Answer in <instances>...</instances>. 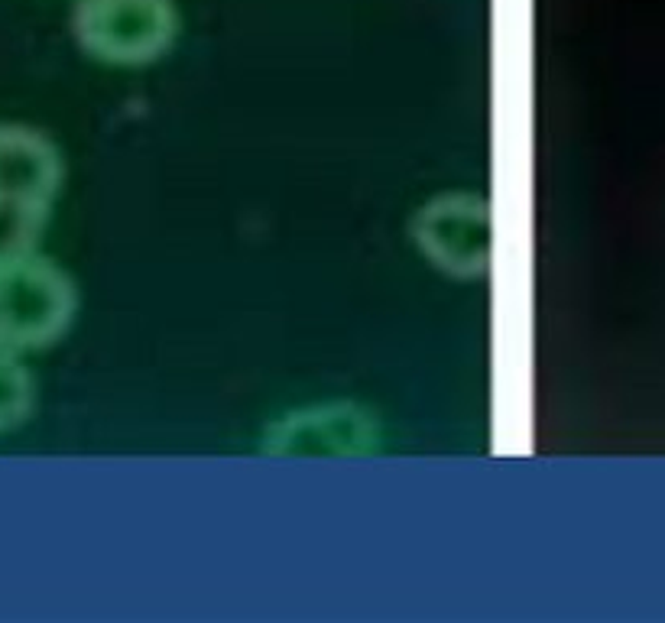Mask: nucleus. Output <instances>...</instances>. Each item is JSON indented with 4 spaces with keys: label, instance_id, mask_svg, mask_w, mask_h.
<instances>
[{
    "label": "nucleus",
    "instance_id": "obj_4",
    "mask_svg": "<svg viewBox=\"0 0 665 623\" xmlns=\"http://www.w3.org/2000/svg\"><path fill=\"white\" fill-rule=\"evenodd\" d=\"M62 176V156L43 130L0 124V208L49 215Z\"/></svg>",
    "mask_w": 665,
    "mask_h": 623
},
{
    "label": "nucleus",
    "instance_id": "obj_1",
    "mask_svg": "<svg viewBox=\"0 0 665 623\" xmlns=\"http://www.w3.org/2000/svg\"><path fill=\"white\" fill-rule=\"evenodd\" d=\"M78 312L72 276L36 250L0 257V348L26 354L56 344Z\"/></svg>",
    "mask_w": 665,
    "mask_h": 623
},
{
    "label": "nucleus",
    "instance_id": "obj_2",
    "mask_svg": "<svg viewBox=\"0 0 665 623\" xmlns=\"http://www.w3.org/2000/svg\"><path fill=\"white\" fill-rule=\"evenodd\" d=\"M72 36L104 66H149L176 43L179 14L172 0H78Z\"/></svg>",
    "mask_w": 665,
    "mask_h": 623
},
{
    "label": "nucleus",
    "instance_id": "obj_5",
    "mask_svg": "<svg viewBox=\"0 0 665 623\" xmlns=\"http://www.w3.org/2000/svg\"><path fill=\"white\" fill-rule=\"evenodd\" d=\"M36 403V383L16 351L0 348V432H10L30 419Z\"/></svg>",
    "mask_w": 665,
    "mask_h": 623
},
{
    "label": "nucleus",
    "instance_id": "obj_3",
    "mask_svg": "<svg viewBox=\"0 0 665 623\" xmlns=\"http://www.w3.org/2000/svg\"><path fill=\"white\" fill-rule=\"evenodd\" d=\"M413 238L432 267L448 276H481L490 260V215L477 195H438L413 221Z\"/></svg>",
    "mask_w": 665,
    "mask_h": 623
}]
</instances>
